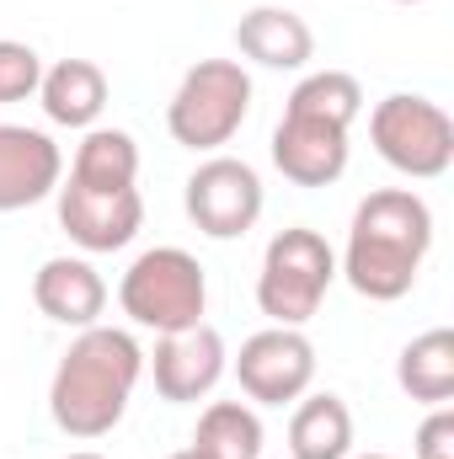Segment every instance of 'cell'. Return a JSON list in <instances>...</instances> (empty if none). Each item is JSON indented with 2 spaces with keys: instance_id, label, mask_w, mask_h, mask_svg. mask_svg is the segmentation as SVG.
I'll use <instances>...</instances> for the list:
<instances>
[{
  "instance_id": "1",
  "label": "cell",
  "mask_w": 454,
  "mask_h": 459,
  "mask_svg": "<svg viewBox=\"0 0 454 459\" xmlns=\"http://www.w3.org/2000/svg\"><path fill=\"white\" fill-rule=\"evenodd\" d=\"M144 374V352L128 332L118 326H86L75 342L65 347L59 368H54V385H48V411H54V428L65 438H108L123 411H128V395Z\"/></svg>"
},
{
  "instance_id": "2",
  "label": "cell",
  "mask_w": 454,
  "mask_h": 459,
  "mask_svg": "<svg viewBox=\"0 0 454 459\" xmlns=\"http://www.w3.org/2000/svg\"><path fill=\"white\" fill-rule=\"evenodd\" d=\"M428 246H433V209L412 187H380L353 209L342 273L363 299L390 305L412 294Z\"/></svg>"
},
{
  "instance_id": "3",
  "label": "cell",
  "mask_w": 454,
  "mask_h": 459,
  "mask_svg": "<svg viewBox=\"0 0 454 459\" xmlns=\"http://www.w3.org/2000/svg\"><path fill=\"white\" fill-rule=\"evenodd\" d=\"M118 305L134 326L144 332H188L204 321L209 310V278L198 267L193 251L182 246H155L144 256H134V267L118 283Z\"/></svg>"
},
{
  "instance_id": "4",
  "label": "cell",
  "mask_w": 454,
  "mask_h": 459,
  "mask_svg": "<svg viewBox=\"0 0 454 459\" xmlns=\"http://www.w3.org/2000/svg\"><path fill=\"white\" fill-rule=\"evenodd\" d=\"M337 278V251L327 246L321 230L289 225L278 230L262 251V273H257V305L273 326H305L327 289Z\"/></svg>"
},
{
  "instance_id": "5",
  "label": "cell",
  "mask_w": 454,
  "mask_h": 459,
  "mask_svg": "<svg viewBox=\"0 0 454 459\" xmlns=\"http://www.w3.org/2000/svg\"><path fill=\"white\" fill-rule=\"evenodd\" d=\"M246 113H251V75H246V65L198 59L182 75V86H177V97L166 108V128L188 150H220V144H230L240 134Z\"/></svg>"
},
{
  "instance_id": "6",
  "label": "cell",
  "mask_w": 454,
  "mask_h": 459,
  "mask_svg": "<svg viewBox=\"0 0 454 459\" xmlns=\"http://www.w3.org/2000/svg\"><path fill=\"white\" fill-rule=\"evenodd\" d=\"M369 139L380 150L385 166H396L401 177L433 182L454 166V123L439 102L396 91L369 113Z\"/></svg>"
},
{
  "instance_id": "7",
  "label": "cell",
  "mask_w": 454,
  "mask_h": 459,
  "mask_svg": "<svg viewBox=\"0 0 454 459\" xmlns=\"http://www.w3.org/2000/svg\"><path fill=\"white\" fill-rule=\"evenodd\" d=\"M182 204H188V220L209 240H240L262 220V177L235 155H209L188 177Z\"/></svg>"
},
{
  "instance_id": "8",
  "label": "cell",
  "mask_w": 454,
  "mask_h": 459,
  "mask_svg": "<svg viewBox=\"0 0 454 459\" xmlns=\"http://www.w3.org/2000/svg\"><path fill=\"white\" fill-rule=\"evenodd\" d=\"M235 379L257 406H289L316 379V347L300 326H267L235 352Z\"/></svg>"
},
{
  "instance_id": "9",
  "label": "cell",
  "mask_w": 454,
  "mask_h": 459,
  "mask_svg": "<svg viewBox=\"0 0 454 459\" xmlns=\"http://www.w3.org/2000/svg\"><path fill=\"white\" fill-rule=\"evenodd\" d=\"M225 363H230L225 337L209 321H198L188 332H166L155 342V358H150L155 395L171 401V406H193V401H204L225 379Z\"/></svg>"
},
{
  "instance_id": "10",
  "label": "cell",
  "mask_w": 454,
  "mask_h": 459,
  "mask_svg": "<svg viewBox=\"0 0 454 459\" xmlns=\"http://www.w3.org/2000/svg\"><path fill=\"white\" fill-rule=\"evenodd\" d=\"M273 166L294 187H332L347 171V128L332 117L284 108L278 128H273Z\"/></svg>"
},
{
  "instance_id": "11",
  "label": "cell",
  "mask_w": 454,
  "mask_h": 459,
  "mask_svg": "<svg viewBox=\"0 0 454 459\" xmlns=\"http://www.w3.org/2000/svg\"><path fill=\"white\" fill-rule=\"evenodd\" d=\"M54 209H59V230L92 256L97 251H123L144 225L139 187H128V193H86V187L59 182L54 187Z\"/></svg>"
},
{
  "instance_id": "12",
  "label": "cell",
  "mask_w": 454,
  "mask_h": 459,
  "mask_svg": "<svg viewBox=\"0 0 454 459\" xmlns=\"http://www.w3.org/2000/svg\"><path fill=\"white\" fill-rule=\"evenodd\" d=\"M65 182V155L43 128L27 123H0V214L32 209L43 198H54V187Z\"/></svg>"
},
{
  "instance_id": "13",
  "label": "cell",
  "mask_w": 454,
  "mask_h": 459,
  "mask_svg": "<svg viewBox=\"0 0 454 459\" xmlns=\"http://www.w3.org/2000/svg\"><path fill=\"white\" fill-rule=\"evenodd\" d=\"M32 305H38L54 326L86 332V326H97L102 310H108V283H102V273H97L86 256H48V262L32 273Z\"/></svg>"
},
{
  "instance_id": "14",
  "label": "cell",
  "mask_w": 454,
  "mask_h": 459,
  "mask_svg": "<svg viewBox=\"0 0 454 459\" xmlns=\"http://www.w3.org/2000/svg\"><path fill=\"white\" fill-rule=\"evenodd\" d=\"M235 48L262 70H305L316 59V32L289 5H251L235 22Z\"/></svg>"
},
{
  "instance_id": "15",
  "label": "cell",
  "mask_w": 454,
  "mask_h": 459,
  "mask_svg": "<svg viewBox=\"0 0 454 459\" xmlns=\"http://www.w3.org/2000/svg\"><path fill=\"white\" fill-rule=\"evenodd\" d=\"M38 102L59 128H97V117L108 108V75L92 59H59L54 70H43Z\"/></svg>"
},
{
  "instance_id": "16",
  "label": "cell",
  "mask_w": 454,
  "mask_h": 459,
  "mask_svg": "<svg viewBox=\"0 0 454 459\" xmlns=\"http://www.w3.org/2000/svg\"><path fill=\"white\" fill-rule=\"evenodd\" d=\"M139 182V144L123 128H86L70 160V187L86 193H128Z\"/></svg>"
},
{
  "instance_id": "17",
  "label": "cell",
  "mask_w": 454,
  "mask_h": 459,
  "mask_svg": "<svg viewBox=\"0 0 454 459\" xmlns=\"http://www.w3.org/2000/svg\"><path fill=\"white\" fill-rule=\"evenodd\" d=\"M396 385L417 406H450L454 401V332L450 326H433V332H423V337H412L401 347Z\"/></svg>"
},
{
  "instance_id": "18",
  "label": "cell",
  "mask_w": 454,
  "mask_h": 459,
  "mask_svg": "<svg viewBox=\"0 0 454 459\" xmlns=\"http://www.w3.org/2000/svg\"><path fill=\"white\" fill-rule=\"evenodd\" d=\"M289 455L294 459H347L353 455V411L342 395H300L289 417Z\"/></svg>"
},
{
  "instance_id": "19",
  "label": "cell",
  "mask_w": 454,
  "mask_h": 459,
  "mask_svg": "<svg viewBox=\"0 0 454 459\" xmlns=\"http://www.w3.org/2000/svg\"><path fill=\"white\" fill-rule=\"evenodd\" d=\"M193 449H204L209 459H257L262 455V422L246 401H214L198 417Z\"/></svg>"
},
{
  "instance_id": "20",
  "label": "cell",
  "mask_w": 454,
  "mask_h": 459,
  "mask_svg": "<svg viewBox=\"0 0 454 459\" xmlns=\"http://www.w3.org/2000/svg\"><path fill=\"white\" fill-rule=\"evenodd\" d=\"M289 108H294V113L332 117L342 128H353V117L363 113V86H358L347 70H316V75H305V81L289 91Z\"/></svg>"
},
{
  "instance_id": "21",
  "label": "cell",
  "mask_w": 454,
  "mask_h": 459,
  "mask_svg": "<svg viewBox=\"0 0 454 459\" xmlns=\"http://www.w3.org/2000/svg\"><path fill=\"white\" fill-rule=\"evenodd\" d=\"M38 81H43L38 48L32 43H16V38H0V108L38 97Z\"/></svg>"
},
{
  "instance_id": "22",
  "label": "cell",
  "mask_w": 454,
  "mask_h": 459,
  "mask_svg": "<svg viewBox=\"0 0 454 459\" xmlns=\"http://www.w3.org/2000/svg\"><path fill=\"white\" fill-rule=\"evenodd\" d=\"M412 459H454V411L450 406H433L428 411V422L417 428Z\"/></svg>"
},
{
  "instance_id": "23",
  "label": "cell",
  "mask_w": 454,
  "mask_h": 459,
  "mask_svg": "<svg viewBox=\"0 0 454 459\" xmlns=\"http://www.w3.org/2000/svg\"><path fill=\"white\" fill-rule=\"evenodd\" d=\"M166 459H209L204 449H177V455H166Z\"/></svg>"
},
{
  "instance_id": "24",
  "label": "cell",
  "mask_w": 454,
  "mask_h": 459,
  "mask_svg": "<svg viewBox=\"0 0 454 459\" xmlns=\"http://www.w3.org/2000/svg\"><path fill=\"white\" fill-rule=\"evenodd\" d=\"M65 459H102V455H92V449H81V455H65Z\"/></svg>"
},
{
  "instance_id": "25",
  "label": "cell",
  "mask_w": 454,
  "mask_h": 459,
  "mask_svg": "<svg viewBox=\"0 0 454 459\" xmlns=\"http://www.w3.org/2000/svg\"><path fill=\"white\" fill-rule=\"evenodd\" d=\"M396 5H428V0H396Z\"/></svg>"
},
{
  "instance_id": "26",
  "label": "cell",
  "mask_w": 454,
  "mask_h": 459,
  "mask_svg": "<svg viewBox=\"0 0 454 459\" xmlns=\"http://www.w3.org/2000/svg\"><path fill=\"white\" fill-rule=\"evenodd\" d=\"M358 459H390V455H358Z\"/></svg>"
}]
</instances>
